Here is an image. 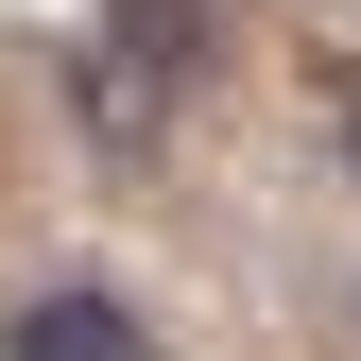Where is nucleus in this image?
<instances>
[{
  "instance_id": "f257e3e1",
  "label": "nucleus",
  "mask_w": 361,
  "mask_h": 361,
  "mask_svg": "<svg viewBox=\"0 0 361 361\" xmlns=\"http://www.w3.org/2000/svg\"><path fill=\"white\" fill-rule=\"evenodd\" d=\"M0 344H18V361H155V344H138V310H121V293H35L18 327H0Z\"/></svg>"
}]
</instances>
